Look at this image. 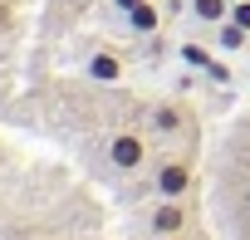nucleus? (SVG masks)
Instances as JSON below:
<instances>
[{"label":"nucleus","instance_id":"obj_1","mask_svg":"<svg viewBox=\"0 0 250 240\" xmlns=\"http://www.w3.org/2000/svg\"><path fill=\"white\" fill-rule=\"evenodd\" d=\"M191 181H196V172H191L187 157H162V162H152V177H147V186H152L157 201H187Z\"/></svg>","mask_w":250,"mask_h":240},{"label":"nucleus","instance_id":"obj_2","mask_svg":"<svg viewBox=\"0 0 250 240\" xmlns=\"http://www.w3.org/2000/svg\"><path fill=\"white\" fill-rule=\"evenodd\" d=\"M103 152H108V167H113V172H138V167H147L152 142H147V133H138V128H123V133L108 138Z\"/></svg>","mask_w":250,"mask_h":240},{"label":"nucleus","instance_id":"obj_3","mask_svg":"<svg viewBox=\"0 0 250 240\" xmlns=\"http://www.w3.org/2000/svg\"><path fill=\"white\" fill-rule=\"evenodd\" d=\"M147 230L152 235H187L191 230V206L187 201H157L147 211Z\"/></svg>","mask_w":250,"mask_h":240},{"label":"nucleus","instance_id":"obj_4","mask_svg":"<svg viewBox=\"0 0 250 240\" xmlns=\"http://www.w3.org/2000/svg\"><path fill=\"white\" fill-rule=\"evenodd\" d=\"M83 74L93 83H123V79H128V59H123L118 49H93L83 59Z\"/></svg>","mask_w":250,"mask_h":240},{"label":"nucleus","instance_id":"obj_5","mask_svg":"<svg viewBox=\"0 0 250 240\" xmlns=\"http://www.w3.org/2000/svg\"><path fill=\"white\" fill-rule=\"evenodd\" d=\"M123 25H128L133 35H157V30H162V10H157V0H143V5H133L128 15H123Z\"/></svg>","mask_w":250,"mask_h":240},{"label":"nucleus","instance_id":"obj_6","mask_svg":"<svg viewBox=\"0 0 250 240\" xmlns=\"http://www.w3.org/2000/svg\"><path fill=\"white\" fill-rule=\"evenodd\" d=\"M152 128L157 133H182L187 128V108L182 103H157L152 108Z\"/></svg>","mask_w":250,"mask_h":240},{"label":"nucleus","instance_id":"obj_7","mask_svg":"<svg viewBox=\"0 0 250 240\" xmlns=\"http://www.w3.org/2000/svg\"><path fill=\"white\" fill-rule=\"evenodd\" d=\"M191 15L201 20V25H221V20H230V0H191Z\"/></svg>","mask_w":250,"mask_h":240},{"label":"nucleus","instance_id":"obj_8","mask_svg":"<svg viewBox=\"0 0 250 240\" xmlns=\"http://www.w3.org/2000/svg\"><path fill=\"white\" fill-rule=\"evenodd\" d=\"M216 40H221V49H226V54H235V49H245L250 30H240L235 20H221V25H216Z\"/></svg>","mask_w":250,"mask_h":240},{"label":"nucleus","instance_id":"obj_9","mask_svg":"<svg viewBox=\"0 0 250 240\" xmlns=\"http://www.w3.org/2000/svg\"><path fill=\"white\" fill-rule=\"evenodd\" d=\"M182 64H191V69H201V74H211V69H216L211 49H201V44H182Z\"/></svg>","mask_w":250,"mask_h":240},{"label":"nucleus","instance_id":"obj_10","mask_svg":"<svg viewBox=\"0 0 250 240\" xmlns=\"http://www.w3.org/2000/svg\"><path fill=\"white\" fill-rule=\"evenodd\" d=\"M230 20L240 30H250V0H230Z\"/></svg>","mask_w":250,"mask_h":240},{"label":"nucleus","instance_id":"obj_11","mask_svg":"<svg viewBox=\"0 0 250 240\" xmlns=\"http://www.w3.org/2000/svg\"><path fill=\"white\" fill-rule=\"evenodd\" d=\"M206 79H216V83H230V64H221V59H216V69H211Z\"/></svg>","mask_w":250,"mask_h":240},{"label":"nucleus","instance_id":"obj_12","mask_svg":"<svg viewBox=\"0 0 250 240\" xmlns=\"http://www.w3.org/2000/svg\"><path fill=\"white\" fill-rule=\"evenodd\" d=\"M108 5H113V10H118V15H128V10H133V5H143V0H108Z\"/></svg>","mask_w":250,"mask_h":240},{"label":"nucleus","instance_id":"obj_13","mask_svg":"<svg viewBox=\"0 0 250 240\" xmlns=\"http://www.w3.org/2000/svg\"><path fill=\"white\" fill-rule=\"evenodd\" d=\"M0 30H10V5L0 0Z\"/></svg>","mask_w":250,"mask_h":240},{"label":"nucleus","instance_id":"obj_14","mask_svg":"<svg viewBox=\"0 0 250 240\" xmlns=\"http://www.w3.org/2000/svg\"><path fill=\"white\" fill-rule=\"evenodd\" d=\"M147 240H187V235H152V230H147Z\"/></svg>","mask_w":250,"mask_h":240}]
</instances>
